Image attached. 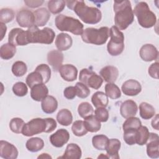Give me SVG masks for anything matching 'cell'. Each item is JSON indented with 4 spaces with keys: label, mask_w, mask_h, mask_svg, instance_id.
Returning a JSON list of instances; mask_svg holds the SVG:
<instances>
[{
    "label": "cell",
    "mask_w": 159,
    "mask_h": 159,
    "mask_svg": "<svg viewBox=\"0 0 159 159\" xmlns=\"http://www.w3.org/2000/svg\"><path fill=\"white\" fill-rule=\"evenodd\" d=\"M121 147V142L117 139H109V143L106 147V152L108 158L113 159L119 158V151Z\"/></svg>",
    "instance_id": "cell-25"
},
{
    "label": "cell",
    "mask_w": 159,
    "mask_h": 159,
    "mask_svg": "<svg viewBox=\"0 0 159 159\" xmlns=\"http://www.w3.org/2000/svg\"><path fill=\"white\" fill-rule=\"evenodd\" d=\"M25 81L26 84L30 88H32L35 84L43 83V77L38 71L35 70L27 75Z\"/></svg>",
    "instance_id": "cell-37"
},
{
    "label": "cell",
    "mask_w": 159,
    "mask_h": 159,
    "mask_svg": "<svg viewBox=\"0 0 159 159\" xmlns=\"http://www.w3.org/2000/svg\"><path fill=\"white\" fill-rule=\"evenodd\" d=\"M18 156L17 148L12 143L5 141H0V157L4 159H16Z\"/></svg>",
    "instance_id": "cell-14"
},
{
    "label": "cell",
    "mask_w": 159,
    "mask_h": 159,
    "mask_svg": "<svg viewBox=\"0 0 159 159\" xmlns=\"http://www.w3.org/2000/svg\"><path fill=\"white\" fill-rule=\"evenodd\" d=\"M27 71L26 64L22 61H15L12 66V72L17 77L24 76Z\"/></svg>",
    "instance_id": "cell-40"
},
{
    "label": "cell",
    "mask_w": 159,
    "mask_h": 159,
    "mask_svg": "<svg viewBox=\"0 0 159 159\" xmlns=\"http://www.w3.org/2000/svg\"><path fill=\"white\" fill-rule=\"evenodd\" d=\"M63 61V54L59 50H53L47 53V61L55 72L59 71L62 66Z\"/></svg>",
    "instance_id": "cell-17"
},
{
    "label": "cell",
    "mask_w": 159,
    "mask_h": 159,
    "mask_svg": "<svg viewBox=\"0 0 159 159\" xmlns=\"http://www.w3.org/2000/svg\"><path fill=\"white\" fill-rule=\"evenodd\" d=\"M75 87L76 88V96L80 98H86L90 94V89L88 87L81 82L76 83Z\"/></svg>",
    "instance_id": "cell-45"
},
{
    "label": "cell",
    "mask_w": 159,
    "mask_h": 159,
    "mask_svg": "<svg viewBox=\"0 0 159 159\" xmlns=\"http://www.w3.org/2000/svg\"><path fill=\"white\" fill-rule=\"evenodd\" d=\"M149 130L146 126L141 125L136 132V143L139 145L146 144L149 137Z\"/></svg>",
    "instance_id": "cell-34"
},
{
    "label": "cell",
    "mask_w": 159,
    "mask_h": 159,
    "mask_svg": "<svg viewBox=\"0 0 159 159\" xmlns=\"http://www.w3.org/2000/svg\"><path fill=\"white\" fill-rule=\"evenodd\" d=\"M63 95L65 98L68 99H73L76 96V88L75 86L66 87L63 91Z\"/></svg>",
    "instance_id": "cell-50"
},
{
    "label": "cell",
    "mask_w": 159,
    "mask_h": 159,
    "mask_svg": "<svg viewBox=\"0 0 159 159\" xmlns=\"http://www.w3.org/2000/svg\"><path fill=\"white\" fill-rule=\"evenodd\" d=\"M105 92L107 97L111 99H118L121 96L119 88L114 83H107L105 86Z\"/></svg>",
    "instance_id": "cell-36"
},
{
    "label": "cell",
    "mask_w": 159,
    "mask_h": 159,
    "mask_svg": "<svg viewBox=\"0 0 159 159\" xmlns=\"http://www.w3.org/2000/svg\"><path fill=\"white\" fill-rule=\"evenodd\" d=\"M9 43L15 46H24L29 43L27 31L20 28H14L9 33Z\"/></svg>",
    "instance_id": "cell-10"
},
{
    "label": "cell",
    "mask_w": 159,
    "mask_h": 159,
    "mask_svg": "<svg viewBox=\"0 0 159 159\" xmlns=\"http://www.w3.org/2000/svg\"><path fill=\"white\" fill-rule=\"evenodd\" d=\"M67 7L73 11L80 19L86 24H95L99 22L102 18L101 11L94 7L86 5L83 1H66Z\"/></svg>",
    "instance_id": "cell-1"
},
{
    "label": "cell",
    "mask_w": 159,
    "mask_h": 159,
    "mask_svg": "<svg viewBox=\"0 0 159 159\" xmlns=\"http://www.w3.org/2000/svg\"><path fill=\"white\" fill-rule=\"evenodd\" d=\"M139 55L143 61H152L157 60L158 52L157 48L153 45L147 43L140 48Z\"/></svg>",
    "instance_id": "cell-15"
},
{
    "label": "cell",
    "mask_w": 159,
    "mask_h": 159,
    "mask_svg": "<svg viewBox=\"0 0 159 159\" xmlns=\"http://www.w3.org/2000/svg\"><path fill=\"white\" fill-rule=\"evenodd\" d=\"M73 40L71 37L66 33L59 34L55 40L56 47L59 51L68 50L72 45Z\"/></svg>",
    "instance_id": "cell-21"
},
{
    "label": "cell",
    "mask_w": 159,
    "mask_h": 159,
    "mask_svg": "<svg viewBox=\"0 0 159 159\" xmlns=\"http://www.w3.org/2000/svg\"><path fill=\"white\" fill-rule=\"evenodd\" d=\"M111 39L107 43V50L112 56L121 54L124 49V35L116 26H112L109 29Z\"/></svg>",
    "instance_id": "cell-8"
},
{
    "label": "cell",
    "mask_w": 159,
    "mask_h": 159,
    "mask_svg": "<svg viewBox=\"0 0 159 159\" xmlns=\"http://www.w3.org/2000/svg\"><path fill=\"white\" fill-rule=\"evenodd\" d=\"M79 80L81 83L94 89L101 88L103 83V80L99 75L88 68H83L80 71Z\"/></svg>",
    "instance_id": "cell-9"
},
{
    "label": "cell",
    "mask_w": 159,
    "mask_h": 159,
    "mask_svg": "<svg viewBox=\"0 0 159 159\" xmlns=\"http://www.w3.org/2000/svg\"><path fill=\"white\" fill-rule=\"evenodd\" d=\"M35 17V25L37 27H43L48 21L50 14L48 10L45 7H42L34 12Z\"/></svg>",
    "instance_id": "cell-24"
},
{
    "label": "cell",
    "mask_w": 159,
    "mask_h": 159,
    "mask_svg": "<svg viewBox=\"0 0 159 159\" xmlns=\"http://www.w3.org/2000/svg\"><path fill=\"white\" fill-rule=\"evenodd\" d=\"M13 93L17 96L22 97L25 96L28 93L27 85L23 82H17L12 86Z\"/></svg>",
    "instance_id": "cell-46"
},
{
    "label": "cell",
    "mask_w": 159,
    "mask_h": 159,
    "mask_svg": "<svg viewBox=\"0 0 159 159\" xmlns=\"http://www.w3.org/2000/svg\"><path fill=\"white\" fill-rule=\"evenodd\" d=\"M121 89L125 95L134 96L141 92L142 86L138 81L130 79L125 81L122 84Z\"/></svg>",
    "instance_id": "cell-16"
},
{
    "label": "cell",
    "mask_w": 159,
    "mask_h": 159,
    "mask_svg": "<svg viewBox=\"0 0 159 159\" xmlns=\"http://www.w3.org/2000/svg\"><path fill=\"white\" fill-rule=\"evenodd\" d=\"M147 155L152 158L159 157V137L155 133H150L146 143Z\"/></svg>",
    "instance_id": "cell-12"
},
{
    "label": "cell",
    "mask_w": 159,
    "mask_h": 159,
    "mask_svg": "<svg viewBox=\"0 0 159 159\" xmlns=\"http://www.w3.org/2000/svg\"><path fill=\"white\" fill-rule=\"evenodd\" d=\"M91 102L96 108L106 107L109 102L108 97L102 91H97L91 97Z\"/></svg>",
    "instance_id": "cell-27"
},
{
    "label": "cell",
    "mask_w": 159,
    "mask_h": 159,
    "mask_svg": "<svg viewBox=\"0 0 159 159\" xmlns=\"http://www.w3.org/2000/svg\"><path fill=\"white\" fill-rule=\"evenodd\" d=\"M78 112L80 116L83 119L93 115L94 111L93 106L88 102H83L80 103L78 107Z\"/></svg>",
    "instance_id": "cell-38"
},
{
    "label": "cell",
    "mask_w": 159,
    "mask_h": 159,
    "mask_svg": "<svg viewBox=\"0 0 159 159\" xmlns=\"http://www.w3.org/2000/svg\"><path fill=\"white\" fill-rule=\"evenodd\" d=\"M138 111L137 103L133 100H126L123 102L120 107V113L124 118L134 117Z\"/></svg>",
    "instance_id": "cell-18"
},
{
    "label": "cell",
    "mask_w": 159,
    "mask_h": 159,
    "mask_svg": "<svg viewBox=\"0 0 159 159\" xmlns=\"http://www.w3.org/2000/svg\"><path fill=\"white\" fill-rule=\"evenodd\" d=\"M95 117L101 122H105L109 119V112L105 107H98L94 111Z\"/></svg>",
    "instance_id": "cell-48"
},
{
    "label": "cell",
    "mask_w": 159,
    "mask_h": 159,
    "mask_svg": "<svg viewBox=\"0 0 159 159\" xmlns=\"http://www.w3.org/2000/svg\"><path fill=\"white\" fill-rule=\"evenodd\" d=\"M57 122L63 126H68L72 123L73 116L70 111L67 109L60 110L57 115Z\"/></svg>",
    "instance_id": "cell-30"
},
{
    "label": "cell",
    "mask_w": 159,
    "mask_h": 159,
    "mask_svg": "<svg viewBox=\"0 0 159 159\" xmlns=\"http://www.w3.org/2000/svg\"><path fill=\"white\" fill-rule=\"evenodd\" d=\"M57 127V122L53 118H35L25 123L22 134L26 137H30L42 132L50 133Z\"/></svg>",
    "instance_id": "cell-3"
},
{
    "label": "cell",
    "mask_w": 159,
    "mask_h": 159,
    "mask_svg": "<svg viewBox=\"0 0 159 159\" xmlns=\"http://www.w3.org/2000/svg\"><path fill=\"white\" fill-rule=\"evenodd\" d=\"M61 77L65 81L71 82L76 80L78 76V70L76 66L71 64L62 65L59 69Z\"/></svg>",
    "instance_id": "cell-19"
},
{
    "label": "cell",
    "mask_w": 159,
    "mask_h": 159,
    "mask_svg": "<svg viewBox=\"0 0 159 159\" xmlns=\"http://www.w3.org/2000/svg\"><path fill=\"white\" fill-rule=\"evenodd\" d=\"M16 53V46L9 42L2 45L0 47V57L3 60H9L12 58Z\"/></svg>",
    "instance_id": "cell-31"
},
{
    "label": "cell",
    "mask_w": 159,
    "mask_h": 159,
    "mask_svg": "<svg viewBox=\"0 0 159 159\" xmlns=\"http://www.w3.org/2000/svg\"><path fill=\"white\" fill-rule=\"evenodd\" d=\"M35 70L38 71L42 75L44 84L47 83L50 80L51 77V70L47 65L40 64L36 67Z\"/></svg>",
    "instance_id": "cell-44"
},
{
    "label": "cell",
    "mask_w": 159,
    "mask_h": 159,
    "mask_svg": "<svg viewBox=\"0 0 159 159\" xmlns=\"http://www.w3.org/2000/svg\"><path fill=\"white\" fill-rule=\"evenodd\" d=\"M16 20L18 24L24 28H30L35 25L34 13L28 9H22L17 14Z\"/></svg>",
    "instance_id": "cell-11"
},
{
    "label": "cell",
    "mask_w": 159,
    "mask_h": 159,
    "mask_svg": "<svg viewBox=\"0 0 159 159\" xmlns=\"http://www.w3.org/2000/svg\"><path fill=\"white\" fill-rule=\"evenodd\" d=\"M38 158H52V157L49 155L48 153H42V155H39Z\"/></svg>",
    "instance_id": "cell-54"
},
{
    "label": "cell",
    "mask_w": 159,
    "mask_h": 159,
    "mask_svg": "<svg viewBox=\"0 0 159 159\" xmlns=\"http://www.w3.org/2000/svg\"><path fill=\"white\" fill-rule=\"evenodd\" d=\"M81 35L85 43L101 45L107 42L109 37V29L107 27H101L99 29L88 27L83 30Z\"/></svg>",
    "instance_id": "cell-6"
},
{
    "label": "cell",
    "mask_w": 159,
    "mask_h": 159,
    "mask_svg": "<svg viewBox=\"0 0 159 159\" xmlns=\"http://www.w3.org/2000/svg\"><path fill=\"white\" fill-rule=\"evenodd\" d=\"M26 148L31 152L41 150L44 147L43 140L39 137H32L27 140L25 143Z\"/></svg>",
    "instance_id": "cell-32"
},
{
    "label": "cell",
    "mask_w": 159,
    "mask_h": 159,
    "mask_svg": "<svg viewBox=\"0 0 159 159\" xmlns=\"http://www.w3.org/2000/svg\"><path fill=\"white\" fill-rule=\"evenodd\" d=\"M14 18V12L9 8H2L0 11V21L6 24L11 22Z\"/></svg>",
    "instance_id": "cell-43"
},
{
    "label": "cell",
    "mask_w": 159,
    "mask_h": 159,
    "mask_svg": "<svg viewBox=\"0 0 159 159\" xmlns=\"http://www.w3.org/2000/svg\"><path fill=\"white\" fill-rule=\"evenodd\" d=\"M57 28L60 31L70 32L74 35H81L83 32V25L77 19L65 16L58 15L55 20Z\"/></svg>",
    "instance_id": "cell-7"
},
{
    "label": "cell",
    "mask_w": 159,
    "mask_h": 159,
    "mask_svg": "<svg viewBox=\"0 0 159 159\" xmlns=\"http://www.w3.org/2000/svg\"><path fill=\"white\" fill-rule=\"evenodd\" d=\"M99 74L106 82L114 83L118 77L119 70L116 66L109 65L103 67L100 70Z\"/></svg>",
    "instance_id": "cell-20"
},
{
    "label": "cell",
    "mask_w": 159,
    "mask_h": 159,
    "mask_svg": "<svg viewBox=\"0 0 159 159\" xmlns=\"http://www.w3.org/2000/svg\"><path fill=\"white\" fill-rule=\"evenodd\" d=\"M66 2L63 0H52L48 2V8L49 12L57 14L61 12L65 8Z\"/></svg>",
    "instance_id": "cell-35"
},
{
    "label": "cell",
    "mask_w": 159,
    "mask_h": 159,
    "mask_svg": "<svg viewBox=\"0 0 159 159\" xmlns=\"http://www.w3.org/2000/svg\"><path fill=\"white\" fill-rule=\"evenodd\" d=\"M109 139L104 135H96L92 139L93 146L97 150H105Z\"/></svg>",
    "instance_id": "cell-33"
},
{
    "label": "cell",
    "mask_w": 159,
    "mask_h": 159,
    "mask_svg": "<svg viewBox=\"0 0 159 159\" xmlns=\"http://www.w3.org/2000/svg\"><path fill=\"white\" fill-rule=\"evenodd\" d=\"M43 1L41 0H38V1H24V3L26 4L27 6L31 7V8H35L37 7L40 6L43 3Z\"/></svg>",
    "instance_id": "cell-51"
},
{
    "label": "cell",
    "mask_w": 159,
    "mask_h": 159,
    "mask_svg": "<svg viewBox=\"0 0 159 159\" xmlns=\"http://www.w3.org/2000/svg\"><path fill=\"white\" fill-rule=\"evenodd\" d=\"M113 8L115 12V26L119 30H125L134 20L130 2L128 0L114 1Z\"/></svg>",
    "instance_id": "cell-2"
},
{
    "label": "cell",
    "mask_w": 159,
    "mask_h": 159,
    "mask_svg": "<svg viewBox=\"0 0 159 159\" xmlns=\"http://www.w3.org/2000/svg\"><path fill=\"white\" fill-rule=\"evenodd\" d=\"M41 107L43 112L45 113L52 114L58 107V101L53 96L47 95L42 100Z\"/></svg>",
    "instance_id": "cell-26"
},
{
    "label": "cell",
    "mask_w": 159,
    "mask_h": 159,
    "mask_svg": "<svg viewBox=\"0 0 159 159\" xmlns=\"http://www.w3.org/2000/svg\"><path fill=\"white\" fill-rule=\"evenodd\" d=\"M51 144L57 148L62 147L70 139V134L66 129H60L50 136Z\"/></svg>",
    "instance_id": "cell-13"
},
{
    "label": "cell",
    "mask_w": 159,
    "mask_h": 159,
    "mask_svg": "<svg viewBox=\"0 0 159 159\" xmlns=\"http://www.w3.org/2000/svg\"><path fill=\"white\" fill-rule=\"evenodd\" d=\"M1 25V40H2L6 34V30H7V27L5 25V24L3 23H0Z\"/></svg>",
    "instance_id": "cell-53"
},
{
    "label": "cell",
    "mask_w": 159,
    "mask_h": 159,
    "mask_svg": "<svg viewBox=\"0 0 159 159\" xmlns=\"http://www.w3.org/2000/svg\"><path fill=\"white\" fill-rule=\"evenodd\" d=\"M142 125V122L138 117H131L127 118L125 121L123 123V130L129 129H137Z\"/></svg>",
    "instance_id": "cell-41"
},
{
    "label": "cell",
    "mask_w": 159,
    "mask_h": 159,
    "mask_svg": "<svg viewBox=\"0 0 159 159\" xmlns=\"http://www.w3.org/2000/svg\"><path fill=\"white\" fill-rule=\"evenodd\" d=\"M25 124V122L21 118L14 117L11 120L9 127L12 132L16 134H20L22 133Z\"/></svg>",
    "instance_id": "cell-42"
},
{
    "label": "cell",
    "mask_w": 159,
    "mask_h": 159,
    "mask_svg": "<svg viewBox=\"0 0 159 159\" xmlns=\"http://www.w3.org/2000/svg\"><path fill=\"white\" fill-rule=\"evenodd\" d=\"M48 93V88L43 83L37 84L31 88L30 96L36 101H42Z\"/></svg>",
    "instance_id": "cell-23"
},
{
    "label": "cell",
    "mask_w": 159,
    "mask_h": 159,
    "mask_svg": "<svg viewBox=\"0 0 159 159\" xmlns=\"http://www.w3.org/2000/svg\"><path fill=\"white\" fill-rule=\"evenodd\" d=\"M71 130L73 134L77 137H82L88 132L85 127L84 121L78 120L75 121L71 126Z\"/></svg>",
    "instance_id": "cell-39"
},
{
    "label": "cell",
    "mask_w": 159,
    "mask_h": 159,
    "mask_svg": "<svg viewBox=\"0 0 159 159\" xmlns=\"http://www.w3.org/2000/svg\"><path fill=\"white\" fill-rule=\"evenodd\" d=\"M84 123L86 129L90 132H97L101 129V122L94 115L88 116L84 119Z\"/></svg>",
    "instance_id": "cell-28"
},
{
    "label": "cell",
    "mask_w": 159,
    "mask_h": 159,
    "mask_svg": "<svg viewBox=\"0 0 159 159\" xmlns=\"http://www.w3.org/2000/svg\"><path fill=\"white\" fill-rule=\"evenodd\" d=\"M137 129H129L124 131L123 139L129 145L136 143V132Z\"/></svg>",
    "instance_id": "cell-47"
},
{
    "label": "cell",
    "mask_w": 159,
    "mask_h": 159,
    "mask_svg": "<svg viewBox=\"0 0 159 159\" xmlns=\"http://www.w3.org/2000/svg\"><path fill=\"white\" fill-rule=\"evenodd\" d=\"M134 15L137 18L138 22L143 28H151L154 26L157 22L155 14L150 11L148 4L145 2H138L134 10Z\"/></svg>",
    "instance_id": "cell-5"
},
{
    "label": "cell",
    "mask_w": 159,
    "mask_h": 159,
    "mask_svg": "<svg viewBox=\"0 0 159 159\" xmlns=\"http://www.w3.org/2000/svg\"><path fill=\"white\" fill-rule=\"evenodd\" d=\"M27 40L29 43H39L43 44H51L55 39V32L49 27L39 29L36 25L29 28L27 30Z\"/></svg>",
    "instance_id": "cell-4"
},
{
    "label": "cell",
    "mask_w": 159,
    "mask_h": 159,
    "mask_svg": "<svg viewBox=\"0 0 159 159\" xmlns=\"http://www.w3.org/2000/svg\"><path fill=\"white\" fill-rule=\"evenodd\" d=\"M82 155V152L79 145L71 143L68 144L64 154L59 158L63 159H80Z\"/></svg>",
    "instance_id": "cell-22"
},
{
    "label": "cell",
    "mask_w": 159,
    "mask_h": 159,
    "mask_svg": "<svg viewBox=\"0 0 159 159\" xmlns=\"http://www.w3.org/2000/svg\"><path fill=\"white\" fill-rule=\"evenodd\" d=\"M139 111L140 117L145 120L150 119L155 115L154 107L146 102L140 103L139 105Z\"/></svg>",
    "instance_id": "cell-29"
},
{
    "label": "cell",
    "mask_w": 159,
    "mask_h": 159,
    "mask_svg": "<svg viewBox=\"0 0 159 159\" xmlns=\"http://www.w3.org/2000/svg\"><path fill=\"white\" fill-rule=\"evenodd\" d=\"M158 66H159V63L157 61L152 63L149 66L148 72L149 75L152 78L158 79Z\"/></svg>",
    "instance_id": "cell-49"
},
{
    "label": "cell",
    "mask_w": 159,
    "mask_h": 159,
    "mask_svg": "<svg viewBox=\"0 0 159 159\" xmlns=\"http://www.w3.org/2000/svg\"><path fill=\"white\" fill-rule=\"evenodd\" d=\"M153 119L152 120V126L153 129H155L157 130H159V127H158V119H159V116L158 114H156L155 116H153Z\"/></svg>",
    "instance_id": "cell-52"
}]
</instances>
